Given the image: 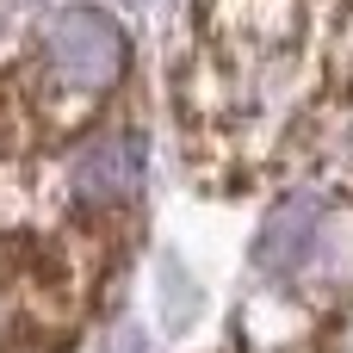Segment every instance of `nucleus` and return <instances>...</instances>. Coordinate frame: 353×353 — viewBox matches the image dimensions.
Masks as SVG:
<instances>
[{"mask_svg": "<svg viewBox=\"0 0 353 353\" xmlns=\"http://www.w3.org/2000/svg\"><path fill=\"white\" fill-rule=\"evenodd\" d=\"M124 25L105 6H56L43 19V62L68 93H105L124 74Z\"/></svg>", "mask_w": 353, "mask_h": 353, "instance_id": "1", "label": "nucleus"}, {"mask_svg": "<svg viewBox=\"0 0 353 353\" xmlns=\"http://www.w3.org/2000/svg\"><path fill=\"white\" fill-rule=\"evenodd\" d=\"M335 248V236H329V223H323V205L316 199H292V205H279L273 211V223L261 230V242H254V261L267 267V273H310L316 267V254H329Z\"/></svg>", "mask_w": 353, "mask_h": 353, "instance_id": "2", "label": "nucleus"}, {"mask_svg": "<svg viewBox=\"0 0 353 353\" xmlns=\"http://www.w3.org/2000/svg\"><path fill=\"white\" fill-rule=\"evenodd\" d=\"M143 168H149V137L143 130H105L74 155L68 180L81 199H124L143 186Z\"/></svg>", "mask_w": 353, "mask_h": 353, "instance_id": "3", "label": "nucleus"}]
</instances>
